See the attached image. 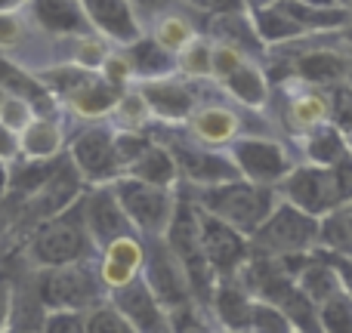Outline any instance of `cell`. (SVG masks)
<instances>
[{"mask_svg": "<svg viewBox=\"0 0 352 333\" xmlns=\"http://www.w3.org/2000/svg\"><path fill=\"white\" fill-rule=\"evenodd\" d=\"M68 158H72V167L78 170L80 179L93 182V185H111L124 176L115 148V133L105 127H87L84 133L74 136Z\"/></svg>", "mask_w": 352, "mask_h": 333, "instance_id": "cell-10", "label": "cell"}, {"mask_svg": "<svg viewBox=\"0 0 352 333\" xmlns=\"http://www.w3.org/2000/svg\"><path fill=\"white\" fill-rule=\"evenodd\" d=\"M318 328L322 333H352V290L343 287L331 299L318 306Z\"/></svg>", "mask_w": 352, "mask_h": 333, "instance_id": "cell-28", "label": "cell"}, {"mask_svg": "<svg viewBox=\"0 0 352 333\" xmlns=\"http://www.w3.org/2000/svg\"><path fill=\"white\" fill-rule=\"evenodd\" d=\"M115 108H118V115H121V121L127 124V130H136L142 121H146L148 105L142 102V96L136 93V96H121V102H118Z\"/></svg>", "mask_w": 352, "mask_h": 333, "instance_id": "cell-40", "label": "cell"}, {"mask_svg": "<svg viewBox=\"0 0 352 333\" xmlns=\"http://www.w3.org/2000/svg\"><path fill=\"white\" fill-rule=\"evenodd\" d=\"M111 188H115L118 204L127 213L133 229H140L146 238H164L167 225H170V219H173V210H176L170 188L148 185V182H140V179H133V176L115 179Z\"/></svg>", "mask_w": 352, "mask_h": 333, "instance_id": "cell-6", "label": "cell"}, {"mask_svg": "<svg viewBox=\"0 0 352 333\" xmlns=\"http://www.w3.org/2000/svg\"><path fill=\"white\" fill-rule=\"evenodd\" d=\"M93 238L84 222V198L74 200L59 216L43 219L41 229L34 231L28 244V256L41 268H62V266H80L93 253Z\"/></svg>", "mask_w": 352, "mask_h": 333, "instance_id": "cell-2", "label": "cell"}, {"mask_svg": "<svg viewBox=\"0 0 352 333\" xmlns=\"http://www.w3.org/2000/svg\"><path fill=\"white\" fill-rule=\"evenodd\" d=\"M250 6H256V10H266L269 3H278V0H248Z\"/></svg>", "mask_w": 352, "mask_h": 333, "instance_id": "cell-49", "label": "cell"}, {"mask_svg": "<svg viewBox=\"0 0 352 333\" xmlns=\"http://www.w3.org/2000/svg\"><path fill=\"white\" fill-rule=\"evenodd\" d=\"M105 59H109V56H105V47H102V43H96L93 37H84V41H80L78 68H87V71H93V68L102 65Z\"/></svg>", "mask_w": 352, "mask_h": 333, "instance_id": "cell-42", "label": "cell"}, {"mask_svg": "<svg viewBox=\"0 0 352 333\" xmlns=\"http://www.w3.org/2000/svg\"><path fill=\"white\" fill-rule=\"evenodd\" d=\"M31 12H34L37 25L47 34H78L87 37L90 22H87L84 10L78 0H28Z\"/></svg>", "mask_w": 352, "mask_h": 333, "instance_id": "cell-19", "label": "cell"}, {"mask_svg": "<svg viewBox=\"0 0 352 333\" xmlns=\"http://www.w3.org/2000/svg\"><path fill=\"white\" fill-rule=\"evenodd\" d=\"M10 312H12V290H10V284L0 278V333H3V328H6Z\"/></svg>", "mask_w": 352, "mask_h": 333, "instance_id": "cell-45", "label": "cell"}, {"mask_svg": "<svg viewBox=\"0 0 352 333\" xmlns=\"http://www.w3.org/2000/svg\"><path fill=\"white\" fill-rule=\"evenodd\" d=\"M118 102H121V90H118V87H111L109 80H102V78L87 80L78 93H72V96H68V105H72L78 115H84V117L109 115Z\"/></svg>", "mask_w": 352, "mask_h": 333, "instance_id": "cell-25", "label": "cell"}, {"mask_svg": "<svg viewBox=\"0 0 352 333\" xmlns=\"http://www.w3.org/2000/svg\"><path fill=\"white\" fill-rule=\"evenodd\" d=\"M287 204L309 213L316 219H324L343 207V194L337 185V176L331 167H294V173L281 182Z\"/></svg>", "mask_w": 352, "mask_h": 333, "instance_id": "cell-7", "label": "cell"}, {"mask_svg": "<svg viewBox=\"0 0 352 333\" xmlns=\"http://www.w3.org/2000/svg\"><path fill=\"white\" fill-rule=\"evenodd\" d=\"M127 65L133 74H140V78H152V80H161L167 78V74L176 68V59L170 49H164L155 37H140L136 43H130L127 49Z\"/></svg>", "mask_w": 352, "mask_h": 333, "instance_id": "cell-22", "label": "cell"}, {"mask_svg": "<svg viewBox=\"0 0 352 333\" xmlns=\"http://www.w3.org/2000/svg\"><path fill=\"white\" fill-rule=\"evenodd\" d=\"M102 281L96 272L80 266L43 268L37 281V297L47 312H90L102 303Z\"/></svg>", "mask_w": 352, "mask_h": 333, "instance_id": "cell-5", "label": "cell"}, {"mask_svg": "<svg viewBox=\"0 0 352 333\" xmlns=\"http://www.w3.org/2000/svg\"><path fill=\"white\" fill-rule=\"evenodd\" d=\"M256 34L263 41H291V37L306 34L285 10L278 6H266V10H256Z\"/></svg>", "mask_w": 352, "mask_h": 333, "instance_id": "cell-30", "label": "cell"}, {"mask_svg": "<svg viewBox=\"0 0 352 333\" xmlns=\"http://www.w3.org/2000/svg\"><path fill=\"white\" fill-rule=\"evenodd\" d=\"M87 312H47L41 333H84Z\"/></svg>", "mask_w": 352, "mask_h": 333, "instance_id": "cell-36", "label": "cell"}, {"mask_svg": "<svg viewBox=\"0 0 352 333\" xmlns=\"http://www.w3.org/2000/svg\"><path fill=\"white\" fill-rule=\"evenodd\" d=\"M198 231H201V250H204L207 266L213 268V275L219 281H229L235 275H241V268L250 260L248 238L204 210H198Z\"/></svg>", "mask_w": 352, "mask_h": 333, "instance_id": "cell-9", "label": "cell"}, {"mask_svg": "<svg viewBox=\"0 0 352 333\" xmlns=\"http://www.w3.org/2000/svg\"><path fill=\"white\" fill-rule=\"evenodd\" d=\"M142 266H146V247L136 235L121 238V241L109 244L102 250V260H99V281H102L105 290H118V287L130 284L142 275Z\"/></svg>", "mask_w": 352, "mask_h": 333, "instance_id": "cell-15", "label": "cell"}, {"mask_svg": "<svg viewBox=\"0 0 352 333\" xmlns=\"http://www.w3.org/2000/svg\"><path fill=\"white\" fill-rule=\"evenodd\" d=\"M25 3H28V0H0V16H10V12L22 10Z\"/></svg>", "mask_w": 352, "mask_h": 333, "instance_id": "cell-46", "label": "cell"}, {"mask_svg": "<svg viewBox=\"0 0 352 333\" xmlns=\"http://www.w3.org/2000/svg\"><path fill=\"white\" fill-rule=\"evenodd\" d=\"M322 219L297 210L294 204L281 200L272 210V216L248 238L254 244V256H269V260H285V256H303L318 244Z\"/></svg>", "mask_w": 352, "mask_h": 333, "instance_id": "cell-3", "label": "cell"}, {"mask_svg": "<svg viewBox=\"0 0 352 333\" xmlns=\"http://www.w3.org/2000/svg\"><path fill=\"white\" fill-rule=\"evenodd\" d=\"M84 333H136V328L111 303H99L84 315Z\"/></svg>", "mask_w": 352, "mask_h": 333, "instance_id": "cell-32", "label": "cell"}, {"mask_svg": "<svg viewBox=\"0 0 352 333\" xmlns=\"http://www.w3.org/2000/svg\"><path fill=\"white\" fill-rule=\"evenodd\" d=\"M19 133H12L10 127H3L0 124V161H12V158H19Z\"/></svg>", "mask_w": 352, "mask_h": 333, "instance_id": "cell-44", "label": "cell"}, {"mask_svg": "<svg viewBox=\"0 0 352 333\" xmlns=\"http://www.w3.org/2000/svg\"><path fill=\"white\" fill-rule=\"evenodd\" d=\"M188 25L186 22H179V19H164V22L158 25V37H155V41L161 43V47L164 49H179V47H186L188 43Z\"/></svg>", "mask_w": 352, "mask_h": 333, "instance_id": "cell-38", "label": "cell"}, {"mask_svg": "<svg viewBox=\"0 0 352 333\" xmlns=\"http://www.w3.org/2000/svg\"><path fill=\"white\" fill-rule=\"evenodd\" d=\"M31 200H34V213L41 219L59 216L74 200H80V176H78V170L72 167V161H68V164H56L50 179L37 188Z\"/></svg>", "mask_w": 352, "mask_h": 333, "instance_id": "cell-17", "label": "cell"}, {"mask_svg": "<svg viewBox=\"0 0 352 333\" xmlns=\"http://www.w3.org/2000/svg\"><path fill=\"white\" fill-rule=\"evenodd\" d=\"M142 6V10H155V6H164L167 0H130V6Z\"/></svg>", "mask_w": 352, "mask_h": 333, "instance_id": "cell-47", "label": "cell"}, {"mask_svg": "<svg viewBox=\"0 0 352 333\" xmlns=\"http://www.w3.org/2000/svg\"><path fill=\"white\" fill-rule=\"evenodd\" d=\"M109 297H111L109 303L133 324L136 333H170V328H167V312L161 309V303L152 297V290L146 287L142 275L136 281H130V284L111 290Z\"/></svg>", "mask_w": 352, "mask_h": 333, "instance_id": "cell-13", "label": "cell"}, {"mask_svg": "<svg viewBox=\"0 0 352 333\" xmlns=\"http://www.w3.org/2000/svg\"><path fill=\"white\" fill-rule=\"evenodd\" d=\"M192 130H195V136H198V139L207 142V146H223V142L235 139L238 121H235V115H232V111L210 105V108H204L201 115H195Z\"/></svg>", "mask_w": 352, "mask_h": 333, "instance_id": "cell-27", "label": "cell"}, {"mask_svg": "<svg viewBox=\"0 0 352 333\" xmlns=\"http://www.w3.org/2000/svg\"><path fill=\"white\" fill-rule=\"evenodd\" d=\"M306 154L312 167H334L349 154V146L337 127H316L306 136Z\"/></svg>", "mask_w": 352, "mask_h": 333, "instance_id": "cell-26", "label": "cell"}, {"mask_svg": "<svg viewBox=\"0 0 352 333\" xmlns=\"http://www.w3.org/2000/svg\"><path fill=\"white\" fill-rule=\"evenodd\" d=\"M337 6H340V10H346V12H352V0H334Z\"/></svg>", "mask_w": 352, "mask_h": 333, "instance_id": "cell-50", "label": "cell"}, {"mask_svg": "<svg viewBox=\"0 0 352 333\" xmlns=\"http://www.w3.org/2000/svg\"><path fill=\"white\" fill-rule=\"evenodd\" d=\"M173 161L176 167L186 173V179H192L195 185L210 188V185H223V182H235L241 179L238 167L232 164V158L219 152H207V148H195V146H176L173 148Z\"/></svg>", "mask_w": 352, "mask_h": 333, "instance_id": "cell-14", "label": "cell"}, {"mask_svg": "<svg viewBox=\"0 0 352 333\" xmlns=\"http://www.w3.org/2000/svg\"><path fill=\"white\" fill-rule=\"evenodd\" d=\"M343 62L337 59V56L331 53H316V56H306L303 62H300V74L309 80H337L343 78Z\"/></svg>", "mask_w": 352, "mask_h": 333, "instance_id": "cell-33", "label": "cell"}, {"mask_svg": "<svg viewBox=\"0 0 352 333\" xmlns=\"http://www.w3.org/2000/svg\"><path fill=\"white\" fill-rule=\"evenodd\" d=\"M164 244L173 250V256L186 268L192 297L198 303H210L217 290V275L207 266V256L201 250V231H198V207L192 200H176L173 219L164 231Z\"/></svg>", "mask_w": 352, "mask_h": 333, "instance_id": "cell-4", "label": "cell"}, {"mask_svg": "<svg viewBox=\"0 0 352 333\" xmlns=\"http://www.w3.org/2000/svg\"><path fill=\"white\" fill-rule=\"evenodd\" d=\"M229 158L238 167L241 179L254 182V185L275 188L294 173V161L287 148L269 139H235Z\"/></svg>", "mask_w": 352, "mask_h": 333, "instance_id": "cell-11", "label": "cell"}, {"mask_svg": "<svg viewBox=\"0 0 352 333\" xmlns=\"http://www.w3.org/2000/svg\"><path fill=\"white\" fill-rule=\"evenodd\" d=\"M324 115H328V105H324L322 99H316V96L294 102V117H297V121L303 124L306 130H316V124L322 121Z\"/></svg>", "mask_w": 352, "mask_h": 333, "instance_id": "cell-39", "label": "cell"}, {"mask_svg": "<svg viewBox=\"0 0 352 333\" xmlns=\"http://www.w3.org/2000/svg\"><path fill=\"white\" fill-rule=\"evenodd\" d=\"M331 121H334V127L346 130V133H352V87H334V96H331Z\"/></svg>", "mask_w": 352, "mask_h": 333, "instance_id": "cell-35", "label": "cell"}, {"mask_svg": "<svg viewBox=\"0 0 352 333\" xmlns=\"http://www.w3.org/2000/svg\"><path fill=\"white\" fill-rule=\"evenodd\" d=\"M346 41L352 43V25H349V28H346Z\"/></svg>", "mask_w": 352, "mask_h": 333, "instance_id": "cell-52", "label": "cell"}, {"mask_svg": "<svg viewBox=\"0 0 352 333\" xmlns=\"http://www.w3.org/2000/svg\"><path fill=\"white\" fill-rule=\"evenodd\" d=\"M31 121H34V108L25 99H16V96L3 99V108H0V124L3 127H10L12 133H22Z\"/></svg>", "mask_w": 352, "mask_h": 333, "instance_id": "cell-34", "label": "cell"}, {"mask_svg": "<svg viewBox=\"0 0 352 333\" xmlns=\"http://www.w3.org/2000/svg\"><path fill=\"white\" fill-rule=\"evenodd\" d=\"M142 281L152 290V297L161 303L164 312H173L179 306L195 303L192 287H188L186 268L173 256V250L164 244V238H152V247H146V266H142Z\"/></svg>", "mask_w": 352, "mask_h": 333, "instance_id": "cell-8", "label": "cell"}, {"mask_svg": "<svg viewBox=\"0 0 352 333\" xmlns=\"http://www.w3.org/2000/svg\"><path fill=\"white\" fill-rule=\"evenodd\" d=\"M210 303H213V312H217L226 333H248L250 330V315H254L256 299L250 297L248 287L238 284L235 278L219 281Z\"/></svg>", "mask_w": 352, "mask_h": 333, "instance_id": "cell-18", "label": "cell"}, {"mask_svg": "<svg viewBox=\"0 0 352 333\" xmlns=\"http://www.w3.org/2000/svg\"><path fill=\"white\" fill-rule=\"evenodd\" d=\"M3 99H6V93H3V90H0V108H3Z\"/></svg>", "mask_w": 352, "mask_h": 333, "instance_id": "cell-53", "label": "cell"}, {"mask_svg": "<svg viewBox=\"0 0 352 333\" xmlns=\"http://www.w3.org/2000/svg\"><path fill=\"white\" fill-rule=\"evenodd\" d=\"M90 28L102 31L118 43L140 41V19H136L130 0H78Z\"/></svg>", "mask_w": 352, "mask_h": 333, "instance_id": "cell-16", "label": "cell"}, {"mask_svg": "<svg viewBox=\"0 0 352 333\" xmlns=\"http://www.w3.org/2000/svg\"><path fill=\"white\" fill-rule=\"evenodd\" d=\"M84 222H87V231H90L93 244H96L99 250H105L109 244L133 235V225H130L127 213L121 210V204H118L111 185H96L84 198Z\"/></svg>", "mask_w": 352, "mask_h": 333, "instance_id": "cell-12", "label": "cell"}, {"mask_svg": "<svg viewBox=\"0 0 352 333\" xmlns=\"http://www.w3.org/2000/svg\"><path fill=\"white\" fill-rule=\"evenodd\" d=\"M179 65H182V71H188V74H207L213 68V56H210V49H207V43H198V41L188 43Z\"/></svg>", "mask_w": 352, "mask_h": 333, "instance_id": "cell-37", "label": "cell"}, {"mask_svg": "<svg viewBox=\"0 0 352 333\" xmlns=\"http://www.w3.org/2000/svg\"><path fill=\"white\" fill-rule=\"evenodd\" d=\"M297 287L306 293V297H309V303L318 309L324 299H331L337 290H343L346 284H343L340 272H337L328 260L306 256L303 266H300V272H297Z\"/></svg>", "mask_w": 352, "mask_h": 333, "instance_id": "cell-21", "label": "cell"}, {"mask_svg": "<svg viewBox=\"0 0 352 333\" xmlns=\"http://www.w3.org/2000/svg\"><path fill=\"white\" fill-rule=\"evenodd\" d=\"M124 176H133V179L148 182V185L170 188L173 182H176V176H179V167H176L173 154L167 152V148H161V146H148L146 152H142L140 158L133 161V164L124 170Z\"/></svg>", "mask_w": 352, "mask_h": 333, "instance_id": "cell-23", "label": "cell"}, {"mask_svg": "<svg viewBox=\"0 0 352 333\" xmlns=\"http://www.w3.org/2000/svg\"><path fill=\"white\" fill-rule=\"evenodd\" d=\"M25 41V25L19 22L16 12L0 16V49H16Z\"/></svg>", "mask_w": 352, "mask_h": 333, "instance_id": "cell-41", "label": "cell"}, {"mask_svg": "<svg viewBox=\"0 0 352 333\" xmlns=\"http://www.w3.org/2000/svg\"><path fill=\"white\" fill-rule=\"evenodd\" d=\"M226 87L232 90V96L241 99L244 105H263L266 102V84H263V74L250 65H235L229 74H226Z\"/></svg>", "mask_w": 352, "mask_h": 333, "instance_id": "cell-29", "label": "cell"}, {"mask_svg": "<svg viewBox=\"0 0 352 333\" xmlns=\"http://www.w3.org/2000/svg\"><path fill=\"white\" fill-rule=\"evenodd\" d=\"M195 10H204L210 16H232V12H241L244 0H186Z\"/></svg>", "mask_w": 352, "mask_h": 333, "instance_id": "cell-43", "label": "cell"}, {"mask_svg": "<svg viewBox=\"0 0 352 333\" xmlns=\"http://www.w3.org/2000/svg\"><path fill=\"white\" fill-rule=\"evenodd\" d=\"M195 207L223 219L226 225L241 231L244 238H250L272 216V210L278 207V194L269 185H254L248 179H235V182H223V185L201 188Z\"/></svg>", "mask_w": 352, "mask_h": 333, "instance_id": "cell-1", "label": "cell"}, {"mask_svg": "<svg viewBox=\"0 0 352 333\" xmlns=\"http://www.w3.org/2000/svg\"><path fill=\"white\" fill-rule=\"evenodd\" d=\"M318 244L337 250V253H352V216L349 213H331L322 219V231H318Z\"/></svg>", "mask_w": 352, "mask_h": 333, "instance_id": "cell-31", "label": "cell"}, {"mask_svg": "<svg viewBox=\"0 0 352 333\" xmlns=\"http://www.w3.org/2000/svg\"><path fill=\"white\" fill-rule=\"evenodd\" d=\"M140 96H142V102L158 117H164V121H182V117H188L195 108L192 93L182 84H173V80H146Z\"/></svg>", "mask_w": 352, "mask_h": 333, "instance_id": "cell-20", "label": "cell"}, {"mask_svg": "<svg viewBox=\"0 0 352 333\" xmlns=\"http://www.w3.org/2000/svg\"><path fill=\"white\" fill-rule=\"evenodd\" d=\"M6 185H10V173H6V164H3V161H0V198H3Z\"/></svg>", "mask_w": 352, "mask_h": 333, "instance_id": "cell-48", "label": "cell"}, {"mask_svg": "<svg viewBox=\"0 0 352 333\" xmlns=\"http://www.w3.org/2000/svg\"><path fill=\"white\" fill-rule=\"evenodd\" d=\"M3 333H37V330H25V328H12V330H3Z\"/></svg>", "mask_w": 352, "mask_h": 333, "instance_id": "cell-51", "label": "cell"}, {"mask_svg": "<svg viewBox=\"0 0 352 333\" xmlns=\"http://www.w3.org/2000/svg\"><path fill=\"white\" fill-rule=\"evenodd\" d=\"M62 148V130L59 124L47 117H34L28 127L19 133V152L28 161H53Z\"/></svg>", "mask_w": 352, "mask_h": 333, "instance_id": "cell-24", "label": "cell"}]
</instances>
